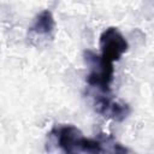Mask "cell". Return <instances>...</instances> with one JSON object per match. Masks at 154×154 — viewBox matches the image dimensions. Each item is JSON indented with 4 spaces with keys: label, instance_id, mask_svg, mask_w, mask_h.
<instances>
[{
    "label": "cell",
    "instance_id": "5b68a950",
    "mask_svg": "<svg viewBox=\"0 0 154 154\" xmlns=\"http://www.w3.org/2000/svg\"><path fill=\"white\" fill-rule=\"evenodd\" d=\"M55 28L54 17L51 11L45 10L41 13H38L30 28V31L35 34L36 36H45V37H52Z\"/></svg>",
    "mask_w": 154,
    "mask_h": 154
},
{
    "label": "cell",
    "instance_id": "7a4b0ae2",
    "mask_svg": "<svg viewBox=\"0 0 154 154\" xmlns=\"http://www.w3.org/2000/svg\"><path fill=\"white\" fill-rule=\"evenodd\" d=\"M100 51L101 57L109 61H118L122 55L128 51L129 45L125 37L117 28H107L100 35Z\"/></svg>",
    "mask_w": 154,
    "mask_h": 154
},
{
    "label": "cell",
    "instance_id": "3957f363",
    "mask_svg": "<svg viewBox=\"0 0 154 154\" xmlns=\"http://www.w3.org/2000/svg\"><path fill=\"white\" fill-rule=\"evenodd\" d=\"M84 136L79 129L73 125H65L57 130V141L59 148L65 153L81 152Z\"/></svg>",
    "mask_w": 154,
    "mask_h": 154
},
{
    "label": "cell",
    "instance_id": "6da1fadb",
    "mask_svg": "<svg viewBox=\"0 0 154 154\" xmlns=\"http://www.w3.org/2000/svg\"><path fill=\"white\" fill-rule=\"evenodd\" d=\"M84 60L89 66V73L87 76L88 84L96 87L105 93L109 91V85L114 75L113 63L101 57V54L97 55L91 51L84 52Z\"/></svg>",
    "mask_w": 154,
    "mask_h": 154
},
{
    "label": "cell",
    "instance_id": "277c9868",
    "mask_svg": "<svg viewBox=\"0 0 154 154\" xmlns=\"http://www.w3.org/2000/svg\"><path fill=\"white\" fill-rule=\"evenodd\" d=\"M94 105H95V111L97 113L116 122H122L130 114V107L126 103L112 101L111 99L105 96L97 97Z\"/></svg>",
    "mask_w": 154,
    "mask_h": 154
}]
</instances>
